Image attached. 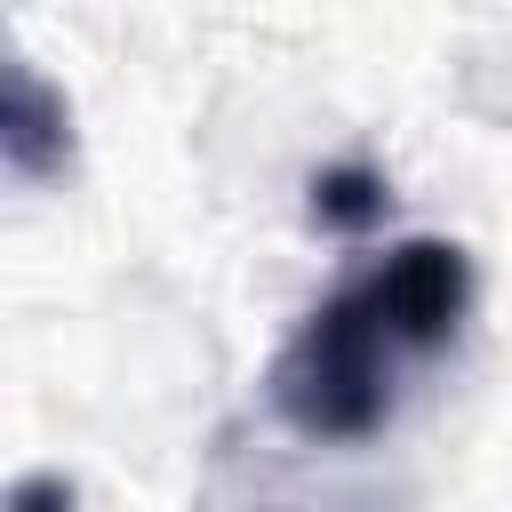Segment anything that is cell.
I'll list each match as a JSON object with an SVG mask.
<instances>
[{
  "label": "cell",
  "instance_id": "6da1fadb",
  "mask_svg": "<svg viewBox=\"0 0 512 512\" xmlns=\"http://www.w3.org/2000/svg\"><path fill=\"white\" fill-rule=\"evenodd\" d=\"M464 320H472V256L432 232L392 240L288 328L264 400L296 440L360 448L400 416L408 384L456 352Z\"/></svg>",
  "mask_w": 512,
  "mask_h": 512
},
{
  "label": "cell",
  "instance_id": "7a4b0ae2",
  "mask_svg": "<svg viewBox=\"0 0 512 512\" xmlns=\"http://www.w3.org/2000/svg\"><path fill=\"white\" fill-rule=\"evenodd\" d=\"M0 160L16 184H48L72 160V112L24 56L8 64V96H0Z\"/></svg>",
  "mask_w": 512,
  "mask_h": 512
},
{
  "label": "cell",
  "instance_id": "3957f363",
  "mask_svg": "<svg viewBox=\"0 0 512 512\" xmlns=\"http://www.w3.org/2000/svg\"><path fill=\"white\" fill-rule=\"evenodd\" d=\"M312 224L320 232H336V240H360V232H376L384 216H392V184H384V168H368V160H336V168H320L312 176Z\"/></svg>",
  "mask_w": 512,
  "mask_h": 512
}]
</instances>
